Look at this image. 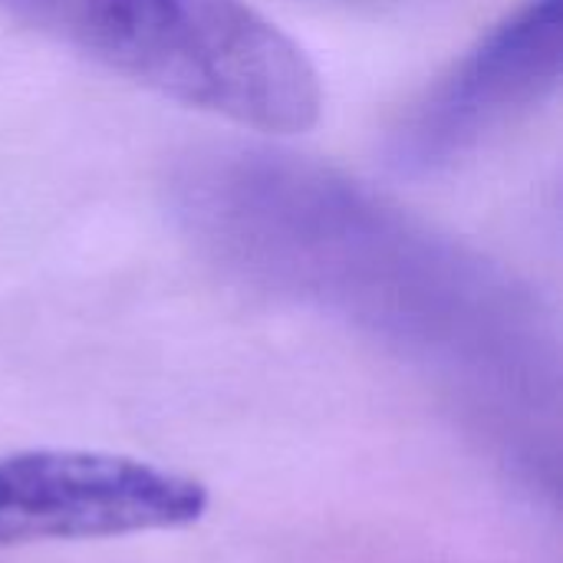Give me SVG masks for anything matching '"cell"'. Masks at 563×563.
<instances>
[{
  "label": "cell",
  "mask_w": 563,
  "mask_h": 563,
  "mask_svg": "<svg viewBox=\"0 0 563 563\" xmlns=\"http://www.w3.org/2000/svg\"><path fill=\"white\" fill-rule=\"evenodd\" d=\"M178 224L228 267L435 356L541 346L534 313L478 254L317 162L218 145L168 185Z\"/></svg>",
  "instance_id": "cell-1"
},
{
  "label": "cell",
  "mask_w": 563,
  "mask_h": 563,
  "mask_svg": "<svg viewBox=\"0 0 563 563\" xmlns=\"http://www.w3.org/2000/svg\"><path fill=\"white\" fill-rule=\"evenodd\" d=\"M40 36L241 129L294 135L323 109L307 53L247 0H0Z\"/></svg>",
  "instance_id": "cell-2"
},
{
  "label": "cell",
  "mask_w": 563,
  "mask_h": 563,
  "mask_svg": "<svg viewBox=\"0 0 563 563\" xmlns=\"http://www.w3.org/2000/svg\"><path fill=\"white\" fill-rule=\"evenodd\" d=\"M205 511L201 482L139 459L82 449L0 455V548L175 531Z\"/></svg>",
  "instance_id": "cell-3"
},
{
  "label": "cell",
  "mask_w": 563,
  "mask_h": 563,
  "mask_svg": "<svg viewBox=\"0 0 563 563\" xmlns=\"http://www.w3.org/2000/svg\"><path fill=\"white\" fill-rule=\"evenodd\" d=\"M563 66V0H528L406 112L393 135L402 175H435L538 106Z\"/></svg>",
  "instance_id": "cell-4"
}]
</instances>
